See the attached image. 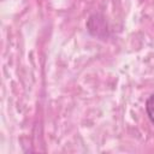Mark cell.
<instances>
[{
	"label": "cell",
	"instance_id": "1",
	"mask_svg": "<svg viewBox=\"0 0 154 154\" xmlns=\"http://www.w3.org/2000/svg\"><path fill=\"white\" fill-rule=\"evenodd\" d=\"M146 112L149 120L154 124V94H152L146 101Z\"/></svg>",
	"mask_w": 154,
	"mask_h": 154
}]
</instances>
